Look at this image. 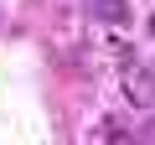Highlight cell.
I'll return each mask as SVG.
<instances>
[{
    "mask_svg": "<svg viewBox=\"0 0 155 145\" xmlns=\"http://www.w3.org/2000/svg\"><path fill=\"white\" fill-rule=\"evenodd\" d=\"M109 52H114V62H129V42H119V36H114V42H109Z\"/></svg>",
    "mask_w": 155,
    "mask_h": 145,
    "instance_id": "cell-3",
    "label": "cell"
},
{
    "mask_svg": "<svg viewBox=\"0 0 155 145\" xmlns=\"http://www.w3.org/2000/svg\"><path fill=\"white\" fill-rule=\"evenodd\" d=\"M109 145H140V140H129V135H114V140H109Z\"/></svg>",
    "mask_w": 155,
    "mask_h": 145,
    "instance_id": "cell-4",
    "label": "cell"
},
{
    "mask_svg": "<svg viewBox=\"0 0 155 145\" xmlns=\"http://www.w3.org/2000/svg\"><path fill=\"white\" fill-rule=\"evenodd\" d=\"M98 16H104V21H114V26H119V21H124V16H129V5H124V0H98Z\"/></svg>",
    "mask_w": 155,
    "mask_h": 145,
    "instance_id": "cell-2",
    "label": "cell"
},
{
    "mask_svg": "<svg viewBox=\"0 0 155 145\" xmlns=\"http://www.w3.org/2000/svg\"><path fill=\"white\" fill-rule=\"evenodd\" d=\"M150 36H155V16H150Z\"/></svg>",
    "mask_w": 155,
    "mask_h": 145,
    "instance_id": "cell-5",
    "label": "cell"
},
{
    "mask_svg": "<svg viewBox=\"0 0 155 145\" xmlns=\"http://www.w3.org/2000/svg\"><path fill=\"white\" fill-rule=\"evenodd\" d=\"M124 99H129L134 109H150V104H155V72L129 67V72H124Z\"/></svg>",
    "mask_w": 155,
    "mask_h": 145,
    "instance_id": "cell-1",
    "label": "cell"
}]
</instances>
